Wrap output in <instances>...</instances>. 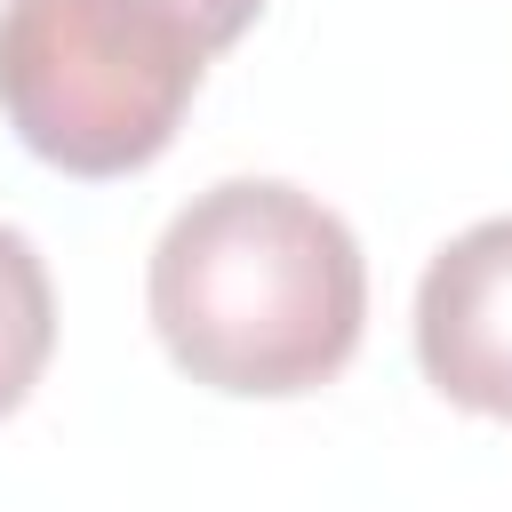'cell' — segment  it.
I'll use <instances>...</instances> for the list:
<instances>
[{"label": "cell", "mask_w": 512, "mask_h": 512, "mask_svg": "<svg viewBox=\"0 0 512 512\" xmlns=\"http://www.w3.org/2000/svg\"><path fill=\"white\" fill-rule=\"evenodd\" d=\"M56 352V288L32 232L0 224V416H16Z\"/></svg>", "instance_id": "cell-4"}, {"label": "cell", "mask_w": 512, "mask_h": 512, "mask_svg": "<svg viewBox=\"0 0 512 512\" xmlns=\"http://www.w3.org/2000/svg\"><path fill=\"white\" fill-rule=\"evenodd\" d=\"M160 352L224 400H296L344 376L368 328V256L352 224L280 176L192 192L144 272Z\"/></svg>", "instance_id": "cell-1"}, {"label": "cell", "mask_w": 512, "mask_h": 512, "mask_svg": "<svg viewBox=\"0 0 512 512\" xmlns=\"http://www.w3.org/2000/svg\"><path fill=\"white\" fill-rule=\"evenodd\" d=\"M264 0H0V120L80 184L152 168Z\"/></svg>", "instance_id": "cell-2"}, {"label": "cell", "mask_w": 512, "mask_h": 512, "mask_svg": "<svg viewBox=\"0 0 512 512\" xmlns=\"http://www.w3.org/2000/svg\"><path fill=\"white\" fill-rule=\"evenodd\" d=\"M416 360L440 400L512 424V216L464 224L416 280Z\"/></svg>", "instance_id": "cell-3"}]
</instances>
